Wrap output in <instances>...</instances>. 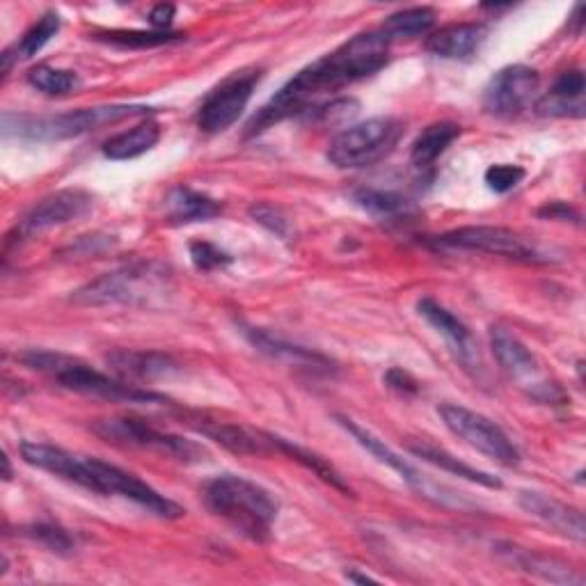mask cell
Wrapping results in <instances>:
<instances>
[{"instance_id": "6da1fadb", "label": "cell", "mask_w": 586, "mask_h": 586, "mask_svg": "<svg viewBox=\"0 0 586 586\" xmlns=\"http://www.w3.org/2000/svg\"><path fill=\"white\" fill-rule=\"evenodd\" d=\"M389 60V38L385 32H360L333 53L312 62L293 76L273 100L248 122V138L269 132L271 126L305 113L323 94L363 81L380 72Z\"/></svg>"}, {"instance_id": "7a4b0ae2", "label": "cell", "mask_w": 586, "mask_h": 586, "mask_svg": "<svg viewBox=\"0 0 586 586\" xmlns=\"http://www.w3.org/2000/svg\"><path fill=\"white\" fill-rule=\"evenodd\" d=\"M21 459L28 465L38 468L42 472H49L53 477L76 483L90 493L124 498L128 502L147 509L149 513L158 517L177 520L186 513L177 502L154 491L149 483H145L136 474L126 472L117 465H111L106 461H100V459H85V456H76L67 449L44 444V442H23Z\"/></svg>"}, {"instance_id": "3957f363", "label": "cell", "mask_w": 586, "mask_h": 586, "mask_svg": "<svg viewBox=\"0 0 586 586\" xmlns=\"http://www.w3.org/2000/svg\"><path fill=\"white\" fill-rule=\"evenodd\" d=\"M205 502L213 515L245 538L254 543L271 538L278 520V502L259 483L237 474L216 477L205 488Z\"/></svg>"}, {"instance_id": "277c9868", "label": "cell", "mask_w": 586, "mask_h": 586, "mask_svg": "<svg viewBox=\"0 0 586 586\" xmlns=\"http://www.w3.org/2000/svg\"><path fill=\"white\" fill-rule=\"evenodd\" d=\"M21 363L38 372L53 383H57L64 389L72 393L87 395V397H102L108 401H128V404H156L166 401L149 389H143L140 385L126 383L122 378H111L108 374L94 369L81 357L67 355V353H53V350H25L21 355Z\"/></svg>"}, {"instance_id": "5b68a950", "label": "cell", "mask_w": 586, "mask_h": 586, "mask_svg": "<svg viewBox=\"0 0 586 586\" xmlns=\"http://www.w3.org/2000/svg\"><path fill=\"white\" fill-rule=\"evenodd\" d=\"M151 108L145 106H96V108H81L72 113H62L55 117H28V115H6L3 128L6 136L14 134L28 140H67L76 138L96 128L117 124L128 117L149 115Z\"/></svg>"}, {"instance_id": "8992f818", "label": "cell", "mask_w": 586, "mask_h": 586, "mask_svg": "<svg viewBox=\"0 0 586 586\" xmlns=\"http://www.w3.org/2000/svg\"><path fill=\"white\" fill-rule=\"evenodd\" d=\"M160 293H166V273L140 264L106 273L74 291L72 299L81 305H140Z\"/></svg>"}, {"instance_id": "52a82bcc", "label": "cell", "mask_w": 586, "mask_h": 586, "mask_svg": "<svg viewBox=\"0 0 586 586\" xmlns=\"http://www.w3.org/2000/svg\"><path fill=\"white\" fill-rule=\"evenodd\" d=\"M401 126L393 117H374L337 134L328 147V160L342 170L374 166L399 140Z\"/></svg>"}, {"instance_id": "ba28073f", "label": "cell", "mask_w": 586, "mask_h": 586, "mask_svg": "<svg viewBox=\"0 0 586 586\" xmlns=\"http://www.w3.org/2000/svg\"><path fill=\"white\" fill-rule=\"evenodd\" d=\"M444 427L472 449L479 453L488 456V459L504 465L513 468L520 463V451L511 442V438L498 427L493 419H488L481 412H474L465 406H456V404H442L438 408Z\"/></svg>"}, {"instance_id": "9c48e42d", "label": "cell", "mask_w": 586, "mask_h": 586, "mask_svg": "<svg viewBox=\"0 0 586 586\" xmlns=\"http://www.w3.org/2000/svg\"><path fill=\"white\" fill-rule=\"evenodd\" d=\"M92 429L96 436H102L108 442L158 451L163 456H170V459H177L184 463H198L205 456V449L198 442L186 440L175 433L158 431L151 425H147V421L134 419V417L102 419V421H96Z\"/></svg>"}, {"instance_id": "30bf717a", "label": "cell", "mask_w": 586, "mask_h": 586, "mask_svg": "<svg viewBox=\"0 0 586 586\" xmlns=\"http://www.w3.org/2000/svg\"><path fill=\"white\" fill-rule=\"evenodd\" d=\"M259 79H262V72L252 67L234 72L218 87H213L198 111L200 132L216 136L227 132L232 124H237L252 100V92Z\"/></svg>"}, {"instance_id": "8fae6325", "label": "cell", "mask_w": 586, "mask_h": 586, "mask_svg": "<svg viewBox=\"0 0 586 586\" xmlns=\"http://www.w3.org/2000/svg\"><path fill=\"white\" fill-rule=\"evenodd\" d=\"M438 245L451 250L506 257L515 259V262H541V254L536 252V248L520 234H515L513 230H506V227H488V224L461 227V230H451L438 237Z\"/></svg>"}, {"instance_id": "7c38bea8", "label": "cell", "mask_w": 586, "mask_h": 586, "mask_svg": "<svg viewBox=\"0 0 586 586\" xmlns=\"http://www.w3.org/2000/svg\"><path fill=\"white\" fill-rule=\"evenodd\" d=\"M92 209V195L79 188L57 190L49 198L40 200L32 207L14 227V234L10 237L8 245L12 241H30L44 232L55 230V227L67 224L81 216H85Z\"/></svg>"}, {"instance_id": "4fadbf2b", "label": "cell", "mask_w": 586, "mask_h": 586, "mask_svg": "<svg viewBox=\"0 0 586 586\" xmlns=\"http://www.w3.org/2000/svg\"><path fill=\"white\" fill-rule=\"evenodd\" d=\"M538 83L541 79L536 70L527 67V64H511V67L500 70L485 85L483 108L498 117L517 115L532 102Z\"/></svg>"}, {"instance_id": "5bb4252c", "label": "cell", "mask_w": 586, "mask_h": 586, "mask_svg": "<svg viewBox=\"0 0 586 586\" xmlns=\"http://www.w3.org/2000/svg\"><path fill=\"white\" fill-rule=\"evenodd\" d=\"M188 425L198 433L241 456H269L275 449L271 433H254L239 425H227V421L209 417H190Z\"/></svg>"}, {"instance_id": "9a60e30c", "label": "cell", "mask_w": 586, "mask_h": 586, "mask_svg": "<svg viewBox=\"0 0 586 586\" xmlns=\"http://www.w3.org/2000/svg\"><path fill=\"white\" fill-rule=\"evenodd\" d=\"M517 502L530 515L543 520L547 527L564 534L566 538H573L579 543L586 538L584 513L579 509L568 506L555 498H547L543 493H534V491H523Z\"/></svg>"}, {"instance_id": "2e32d148", "label": "cell", "mask_w": 586, "mask_h": 586, "mask_svg": "<svg viewBox=\"0 0 586 586\" xmlns=\"http://www.w3.org/2000/svg\"><path fill=\"white\" fill-rule=\"evenodd\" d=\"M108 367L113 374L126 383L134 380H154L163 378L172 372L179 369L175 363V357L168 353H158V350H132V348H119L108 353L106 357Z\"/></svg>"}, {"instance_id": "e0dca14e", "label": "cell", "mask_w": 586, "mask_h": 586, "mask_svg": "<svg viewBox=\"0 0 586 586\" xmlns=\"http://www.w3.org/2000/svg\"><path fill=\"white\" fill-rule=\"evenodd\" d=\"M586 81L579 70L564 72L536 102V113L543 117H584Z\"/></svg>"}, {"instance_id": "ac0fdd59", "label": "cell", "mask_w": 586, "mask_h": 586, "mask_svg": "<svg viewBox=\"0 0 586 586\" xmlns=\"http://www.w3.org/2000/svg\"><path fill=\"white\" fill-rule=\"evenodd\" d=\"M485 40V28L479 23H451L427 38V51L444 60H465L474 55Z\"/></svg>"}, {"instance_id": "d6986e66", "label": "cell", "mask_w": 586, "mask_h": 586, "mask_svg": "<svg viewBox=\"0 0 586 586\" xmlns=\"http://www.w3.org/2000/svg\"><path fill=\"white\" fill-rule=\"evenodd\" d=\"M337 421H339V427H344V429H346L357 442H360L369 453H374L376 459H378L383 465L393 468V470H395V472H397V474H399L410 488H415V491H419L421 495H427V498H429V488H427L425 477H419V472H417L412 465H408V463L401 459L399 453H395V451L389 449L383 440H378L374 433L365 431L363 427H357L353 419L339 415Z\"/></svg>"}, {"instance_id": "ffe728a7", "label": "cell", "mask_w": 586, "mask_h": 586, "mask_svg": "<svg viewBox=\"0 0 586 586\" xmlns=\"http://www.w3.org/2000/svg\"><path fill=\"white\" fill-rule=\"evenodd\" d=\"M491 348L498 357L500 367L513 378L532 376L538 369L534 353L520 342L517 335L504 328V325H493L491 328Z\"/></svg>"}, {"instance_id": "44dd1931", "label": "cell", "mask_w": 586, "mask_h": 586, "mask_svg": "<svg viewBox=\"0 0 586 586\" xmlns=\"http://www.w3.org/2000/svg\"><path fill=\"white\" fill-rule=\"evenodd\" d=\"M160 140V126L154 119H145L128 132H122L106 140L104 156L111 160H132L156 147Z\"/></svg>"}, {"instance_id": "7402d4cb", "label": "cell", "mask_w": 586, "mask_h": 586, "mask_svg": "<svg viewBox=\"0 0 586 586\" xmlns=\"http://www.w3.org/2000/svg\"><path fill=\"white\" fill-rule=\"evenodd\" d=\"M57 30H60V17L55 12H46L35 25H30L17 44L0 55V60H3V74L6 76L10 74L14 62L35 57L57 35Z\"/></svg>"}, {"instance_id": "603a6c76", "label": "cell", "mask_w": 586, "mask_h": 586, "mask_svg": "<svg viewBox=\"0 0 586 586\" xmlns=\"http://www.w3.org/2000/svg\"><path fill=\"white\" fill-rule=\"evenodd\" d=\"M168 218L175 224H188V222H207L216 216H220L222 207L211 200L209 195H202L198 190H190L186 186H179L170 192L168 198Z\"/></svg>"}, {"instance_id": "cb8c5ba5", "label": "cell", "mask_w": 586, "mask_h": 586, "mask_svg": "<svg viewBox=\"0 0 586 586\" xmlns=\"http://www.w3.org/2000/svg\"><path fill=\"white\" fill-rule=\"evenodd\" d=\"M461 136V126L453 124V122H436L431 126H427L425 132H421L412 147H410V160L415 168H429L431 163H436L447 147Z\"/></svg>"}, {"instance_id": "d4e9b609", "label": "cell", "mask_w": 586, "mask_h": 586, "mask_svg": "<svg viewBox=\"0 0 586 586\" xmlns=\"http://www.w3.org/2000/svg\"><path fill=\"white\" fill-rule=\"evenodd\" d=\"M245 337L250 339V344L254 348H259L266 355H273V357H286V360L291 363H303V365H312V367H328V360H325L323 355L305 348V346H299V344H291V342H284L266 331H257V328H245L243 331Z\"/></svg>"}, {"instance_id": "484cf974", "label": "cell", "mask_w": 586, "mask_h": 586, "mask_svg": "<svg viewBox=\"0 0 586 586\" xmlns=\"http://www.w3.org/2000/svg\"><path fill=\"white\" fill-rule=\"evenodd\" d=\"M419 314L425 316L433 328L444 335L456 348H459L461 353H470L472 348V337H470V331H468V325L456 316L451 314L447 307H442L440 303H436L433 299H425V301H419L417 305Z\"/></svg>"}, {"instance_id": "4316f807", "label": "cell", "mask_w": 586, "mask_h": 586, "mask_svg": "<svg viewBox=\"0 0 586 586\" xmlns=\"http://www.w3.org/2000/svg\"><path fill=\"white\" fill-rule=\"evenodd\" d=\"M410 451L417 456V459L427 461V463H431V465H436V468H440L444 472H451L456 477H463V479L474 481V483H481L485 488H502V481L500 479H495L491 474H485L481 470H474V468L461 463L459 459H453V456L449 451H444V449H438V447H431V444L421 442V444H410Z\"/></svg>"}, {"instance_id": "83f0119b", "label": "cell", "mask_w": 586, "mask_h": 586, "mask_svg": "<svg viewBox=\"0 0 586 586\" xmlns=\"http://www.w3.org/2000/svg\"><path fill=\"white\" fill-rule=\"evenodd\" d=\"M509 557L515 566L525 568L527 573L532 575H538L547 582H557V584H582V577L577 573H573L571 566L552 559V557H545V555H534V552L530 550H517V547H511L509 550Z\"/></svg>"}, {"instance_id": "f1b7e54d", "label": "cell", "mask_w": 586, "mask_h": 586, "mask_svg": "<svg viewBox=\"0 0 586 586\" xmlns=\"http://www.w3.org/2000/svg\"><path fill=\"white\" fill-rule=\"evenodd\" d=\"M271 440H273V447H275L278 451L291 456L293 461H299L301 465H305L307 470H312V472H314L316 477H321L325 483H331L333 488H337V491H342V493H346V495H353L350 485L342 479V474H339L328 461L323 459V456H318V453H314V451H310V449H303V447H299V444H293V442H289V440H284V438H278V436H271Z\"/></svg>"}, {"instance_id": "f546056e", "label": "cell", "mask_w": 586, "mask_h": 586, "mask_svg": "<svg viewBox=\"0 0 586 586\" xmlns=\"http://www.w3.org/2000/svg\"><path fill=\"white\" fill-rule=\"evenodd\" d=\"M436 23V12L431 8H410L389 14L383 23V32L389 38H417L427 35Z\"/></svg>"}, {"instance_id": "4dcf8cb0", "label": "cell", "mask_w": 586, "mask_h": 586, "mask_svg": "<svg viewBox=\"0 0 586 586\" xmlns=\"http://www.w3.org/2000/svg\"><path fill=\"white\" fill-rule=\"evenodd\" d=\"M181 35H175V32L168 30H111V32H100L96 40H102L106 44L119 46V49H154V46H163V44H170L175 40H179Z\"/></svg>"}, {"instance_id": "1f68e13d", "label": "cell", "mask_w": 586, "mask_h": 586, "mask_svg": "<svg viewBox=\"0 0 586 586\" xmlns=\"http://www.w3.org/2000/svg\"><path fill=\"white\" fill-rule=\"evenodd\" d=\"M28 83L44 94L60 96L74 92L81 85V79L70 70H55L49 67V64H38V67L28 72Z\"/></svg>"}, {"instance_id": "d6a6232c", "label": "cell", "mask_w": 586, "mask_h": 586, "mask_svg": "<svg viewBox=\"0 0 586 586\" xmlns=\"http://www.w3.org/2000/svg\"><path fill=\"white\" fill-rule=\"evenodd\" d=\"M355 205L380 218H395L399 213H406V207H408L401 195L389 192V190H374V188L357 190Z\"/></svg>"}, {"instance_id": "836d02e7", "label": "cell", "mask_w": 586, "mask_h": 586, "mask_svg": "<svg viewBox=\"0 0 586 586\" xmlns=\"http://www.w3.org/2000/svg\"><path fill=\"white\" fill-rule=\"evenodd\" d=\"M190 259L195 269H200L205 273L209 271H216V269H222L227 264H232V257L222 252L220 248H216L213 243H207V241H195L190 243Z\"/></svg>"}, {"instance_id": "e575fe53", "label": "cell", "mask_w": 586, "mask_h": 586, "mask_svg": "<svg viewBox=\"0 0 586 586\" xmlns=\"http://www.w3.org/2000/svg\"><path fill=\"white\" fill-rule=\"evenodd\" d=\"M525 179V170L520 166H511V163H498L485 170V184L495 192H509L520 181Z\"/></svg>"}, {"instance_id": "d590c367", "label": "cell", "mask_w": 586, "mask_h": 586, "mask_svg": "<svg viewBox=\"0 0 586 586\" xmlns=\"http://www.w3.org/2000/svg\"><path fill=\"white\" fill-rule=\"evenodd\" d=\"M250 216L254 218V222H259L262 227H266L269 232H273L280 239H286L291 232V224L284 218V213L280 209H275L273 205H254L250 207Z\"/></svg>"}, {"instance_id": "8d00e7d4", "label": "cell", "mask_w": 586, "mask_h": 586, "mask_svg": "<svg viewBox=\"0 0 586 586\" xmlns=\"http://www.w3.org/2000/svg\"><path fill=\"white\" fill-rule=\"evenodd\" d=\"M32 536L40 538V541H44L51 550H57V552L70 550V547H72V538L67 536V532H62V530H57V527L40 525V527L32 530Z\"/></svg>"}, {"instance_id": "74e56055", "label": "cell", "mask_w": 586, "mask_h": 586, "mask_svg": "<svg viewBox=\"0 0 586 586\" xmlns=\"http://www.w3.org/2000/svg\"><path fill=\"white\" fill-rule=\"evenodd\" d=\"M385 383H387V387H393L395 393H399V395H415L419 389V383L404 369H389L385 374Z\"/></svg>"}, {"instance_id": "f35d334b", "label": "cell", "mask_w": 586, "mask_h": 586, "mask_svg": "<svg viewBox=\"0 0 586 586\" xmlns=\"http://www.w3.org/2000/svg\"><path fill=\"white\" fill-rule=\"evenodd\" d=\"M541 218H550V220H579V216L564 202H552L547 207H543L538 211Z\"/></svg>"}, {"instance_id": "ab89813d", "label": "cell", "mask_w": 586, "mask_h": 586, "mask_svg": "<svg viewBox=\"0 0 586 586\" xmlns=\"http://www.w3.org/2000/svg\"><path fill=\"white\" fill-rule=\"evenodd\" d=\"M175 6H156L151 12H149V23L156 28V30H166L172 19H175Z\"/></svg>"}, {"instance_id": "60d3db41", "label": "cell", "mask_w": 586, "mask_h": 586, "mask_svg": "<svg viewBox=\"0 0 586 586\" xmlns=\"http://www.w3.org/2000/svg\"><path fill=\"white\" fill-rule=\"evenodd\" d=\"M346 577L350 579V582H360V584H367V582H376L374 577H369V575H355V573H346Z\"/></svg>"}, {"instance_id": "b9f144b4", "label": "cell", "mask_w": 586, "mask_h": 586, "mask_svg": "<svg viewBox=\"0 0 586 586\" xmlns=\"http://www.w3.org/2000/svg\"><path fill=\"white\" fill-rule=\"evenodd\" d=\"M3 465H6V479L10 481L12 479V470H10V459H8V456H3Z\"/></svg>"}]
</instances>
